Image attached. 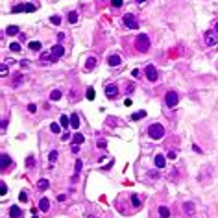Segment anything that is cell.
<instances>
[{
	"label": "cell",
	"instance_id": "cell-35",
	"mask_svg": "<svg viewBox=\"0 0 218 218\" xmlns=\"http://www.w3.org/2000/svg\"><path fill=\"white\" fill-rule=\"evenodd\" d=\"M19 200H20V201H28V192H24V190H22V192L19 194Z\"/></svg>",
	"mask_w": 218,
	"mask_h": 218
},
{
	"label": "cell",
	"instance_id": "cell-43",
	"mask_svg": "<svg viewBox=\"0 0 218 218\" xmlns=\"http://www.w3.org/2000/svg\"><path fill=\"white\" fill-rule=\"evenodd\" d=\"M6 128H8V120H2V131H6Z\"/></svg>",
	"mask_w": 218,
	"mask_h": 218
},
{
	"label": "cell",
	"instance_id": "cell-9",
	"mask_svg": "<svg viewBox=\"0 0 218 218\" xmlns=\"http://www.w3.org/2000/svg\"><path fill=\"white\" fill-rule=\"evenodd\" d=\"M205 43H207L209 46H215V44H216V43H218L216 35H215L213 32H207V33H205Z\"/></svg>",
	"mask_w": 218,
	"mask_h": 218
},
{
	"label": "cell",
	"instance_id": "cell-33",
	"mask_svg": "<svg viewBox=\"0 0 218 218\" xmlns=\"http://www.w3.org/2000/svg\"><path fill=\"white\" fill-rule=\"evenodd\" d=\"M22 81H24V78H22V76H17V78H15V81H13V87H19Z\"/></svg>",
	"mask_w": 218,
	"mask_h": 218
},
{
	"label": "cell",
	"instance_id": "cell-26",
	"mask_svg": "<svg viewBox=\"0 0 218 218\" xmlns=\"http://www.w3.org/2000/svg\"><path fill=\"white\" fill-rule=\"evenodd\" d=\"M85 96H87V100H94V89H93V87H89V89H87V93H85Z\"/></svg>",
	"mask_w": 218,
	"mask_h": 218
},
{
	"label": "cell",
	"instance_id": "cell-31",
	"mask_svg": "<svg viewBox=\"0 0 218 218\" xmlns=\"http://www.w3.org/2000/svg\"><path fill=\"white\" fill-rule=\"evenodd\" d=\"M81 166H83V163H81V159H76V176H78L79 172H81Z\"/></svg>",
	"mask_w": 218,
	"mask_h": 218
},
{
	"label": "cell",
	"instance_id": "cell-48",
	"mask_svg": "<svg viewBox=\"0 0 218 218\" xmlns=\"http://www.w3.org/2000/svg\"><path fill=\"white\" fill-rule=\"evenodd\" d=\"M135 2H139V4H140V2H144V0H135Z\"/></svg>",
	"mask_w": 218,
	"mask_h": 218
},
{
	"label": "cell",
	"instance_id": "cell-38",
	"mask_svg": "<svg viewBox=\"0 0 218 218\" xmlns=\"http://www.w3.org/2000/svg\"><path fill=\"white\" fill-rule=\"evenodd\" d=\"M111 6L113 8H120L122 6V0H111Z\"/></svg>",
	"mask_w": 218,
	"mask_h": 218
},
{
	"label": "cell",
	"instance_id": "cell-24",
	"mask_svg": "<svg viewBox=\"0 0 218 218\" xmlns=\"http://www.w3.org/2000/svg\"><path fill=\"white\" fill-rule=\"evenodd\" d=\"M68 22H72V24L78 22V13H76V11H70V13H68Z\"/></svg>",
	"mask_w": 218,
	"mask_h": 218
},
{
	"label": "cell",
	"instance_id": "cell-34",
	"mask_svg": "<svg viewBox=\"0 0 218 218\" xmlns=\"http://www.w3.org/2000/svg\"><path fill=\"white\" fill-rule=\"evenodd\" d=\"M48 159H50V161L54 163V161L58 159V152H56V150H52V152H50V155H48Z\"/></svg>",
	"mask_w": 218,
	"mask_h": 218
},
{
	"label": "cell",
	"instance_id": "cell-46",
	"mask_svg": "<svg viewBox=\"0 0 218 218\" xmlns=\"http://www.w3.org/2000/svg\"><path fill=\"white\" fill-rule=\"evenodd\" d=\"M87 218H96V216H93V215H89V216H87Z\"/></svg>",
	"mask_w": 218,
	"mask_h": 218
},
{
	"label": "cell",
	"instance_id": "cell-17",
	"mask_svg": "<svg viewBox=\"0 0 218 218\" xmlns=\"http://www.w3.org/2000/svg\"><path fill=\"white\" fill-rule=\"evenodd\" d=\"M48 187H50L48 179H39V183H37V189H39V190H46Z\"/></svg>",
	"mask_w": 218,
	"mask_h": 218
},
{
	"label": "cell",
	"instance_id": "cell-20",
	"mask_svg": "<svg viewBox=\"0 0 218 218\" xmlns=\"http://www.w3.org/2000/svg\"><path fill=\"white\" fill-rule=\"evenodd\" d=\"M68 122H70V120H68V117H67V115H61V119H59L61 128H67V129H68V126H70Z\"/></svg>",
	"mask_w": 218,
	"mask_h": 218
},
{
	"label": "cell",
	"instance_id": "cell-7",
	"mask_svg": "<svg viewBox=\"0 0 218 218\" xmlns=\"http://www.w3.org/2000/svg\"><path fill=\"white\" fill-rule=\"evenodd\" d=\"M144 72H146V78L150 79V81H157V70H155L154 65H146Z\"/></svg>",
	"mask_w": 218,
	"mask_h": 218
},
{
	"label": "cell",
	"instance_id": "cell-30",
	"mask_svg": "<svg viewBox=\"0 0 218 218\" xmlns=\"http://www.w3.org/2000/svg\"><path fill=\"white\" fill-rule=\"evenodd\" d=\"M183 209H185V211H189V215H192V211H194V205H192V203H185V205H183Z\"/></svg>",
	"mask_w": 218,
	"mask_h": 218
},
{
	"label": "cell",
	"instance_id": "cell-15",
	"mask_svg": "<svg viewBox=\"0 0 218 218\" xmlns=\"http://www.w3.org/2000/svg\"><path fill=\"white\" fill-rule=\"evenodd\" d=\"M154 163H155V166H157V168H165V157H163V155H155V157H154Z\"/></svg>",
	"mask_w": 218,
	"mask_h": 218
},
{
	"label": "cell",
	"instance_id": "cell-27",
	"mask_svg": "<svg viewBox=\"0 0 218 218\" xmlns=\"http://www.w3.org/2000/svg\"><path fill=\"white\" fill-rule=\"evenodd\" d=\"M9 50H11V52H20V44L19 43H11V44H9Z\"/></svg>",
	"mask_w": 218,
	"mask_h": 218
},
{
	"label": "cell",
	"instance_id": "cell-36",
	"mask_svg": "<svg viewBox=\"0 0 218 218\" xmlns=\"http://www.w3.org/2000/svg\"><path fill=\"white\" fill-rule=\"evenodd\" d=\"M6 192H8V187H6V183H0V194L4 196Z\"/></svg>",
	"mask_w": 218,
	"mask_h": 218
},
{
	"label": "cell",
	"instance_id": "cell-44",
	"mask_svg": "<svg viewBox=\"0 0 218 218\" xmlns=\"http://www.w3.org/2000/svg\"><path fill=\"white\" fill-rule=\"evenodd\" d=\"M168 159H176V152H168Z\"/></svg>",
	"mask_w": 218,
	"mask_h": 218
},
{
	"label": "cell",
	"instance_id": "cell-47",
	"mask_svg": "<svg viewBox=\"0 0 218 218\" xmlns=\"http://www.w3.org/2000/svg\"><path fill=\"white\" fill-rule=\"evenodd\" d=\"M216 33H218V20H216Z\"/></svg>",
	"mask_w": 218,
	"mask_h": 218
},
{
	"label": "cell",
	"instance_id": "cell-5",
	"mask_svg": "<svg viewBox=\"0 0 218 218\" xmlns=\"http://www.w3.org/2000/svg\"><path fill=\"white\" fill-rule=\"evenodd\" d=\"M165 102H166V105H168V107H174V105H178V102H179L178 93H174V91H168V93H166V96H165Z\"/></svg>",
	"mask_w": 218,
	"mask_h": 218
},
{
	"label": "cell",
	"instance_id": "cell-6",
	"mask_svg": "<svg viewBox=\"0 0 218 218\" xmlns=\"http://www.w3.org/2000/svg\"><path fill=\"white\" fill-rule=\"evenodd\" d=\"M50 54H52L50 61H58L59 58H63V54H65V48H63L61 44H56V46H52V48H50Z\"/></svg>",
	"mask_w": 218,
	"mask_h": 218
},
{
	"label": "cell",
	"instance_id": "cell-25",
	"mask_svg": "<svg viewBox=\"0 0 218 218\" xmlns=\"http://www.w3.org/2000/svg\"><path fill=\"white\" fill-rule=\"evenodd\" d=\"M59 98H61V91L56 89V91H52V93H50V100H59Z\"/></svg>",
	"mask_w": 218,
	"mask_h": 218
},
{
	"label": "cell",
	"instance_id": "cell-45",
	"mask_svg": "<svg viewBox=\"0 0 218 218\" xmlns=\"http://www.w3.org/2000/svg\"><path fill=\"white\" fill-rule=\"evenodd\" d=\"M0 72H2V74H6V72H8V65H2V70H0Z\"/></svg>",
	"mask_w": 218,
	"mask_h": 218
},
{
	"label": "cell",
	"instance_id": "cell-16",
	"mask_svg": "<svg viewBox=\"0 0 218 218\" xmlns=\"http://www.w3.org/2000/svg\"><path fill=\"white\" fill-rule=\"evenodd\" d=\"M6 33L8 35H17V33H20V30H19V26H8L6 28Z\"/></svg>",
	"mask_w": 218,
	"mask_h": 218
},
{
	"label": "cell",
	"instance_id": "cell-11",
	"mask_svg": "<svg viewBox=\"0 0 218 218\" xmlns=\"http://www.w3.org/2000/svg\"><path fill=\"white\" fill-rule=\"evenodd\" d=\"M107 63H109L111 67H119L120 63H122V59H120V56H119V54H113V56H109Z\"/></svg>",
	"mask_w": 218,
	"mask_h": 218
},
{
	"label": "cell",
	"instance_id": "cell-42",
	"mask_svg": "<svg viewBox=\"0 0 218 218\" xmlns=\"http://www.w3.org/2000/svg\"><path fill=\"white\" fill-rule=\"evenodd\" d=\"M133 87H135V85H133V83H129V85L126 87V91H128V93H131V91H133Z\"/></svg>",
	"mask_w": 218,
	"mask_h": 218
},
{
	"label": "cell",
	"instance_id": "cell-18",
	"mask_svg": "<svg viewBox=\"0 0 218 218\" xmlns=\"http://www.w3.org/2000/svg\"><path fill=\"white\" fill-rule=\"evenodd\" d=\"M94 65H96V59H94V58H89V59L85 61V68H87V70H93Z\"/></svg>",
	"mask_w": 218,
	"mask_h": 218
},
{
	"label": "cell",
	"instance_id": "cell-1",
	"mask_svg": "<svg viewBox=\"0 0 218 218\" xmlns=\"http://www.w3.org/2000/svg\"><path fill=\"white\" fill-rule=\"evenodd\" d=\"M148 135H150L152 139H163V137H165V128H163V124H150Z\"/></svg>",
	"mask_w": 218,
	"mask_h": 218
},
{
	"label": "cell",
	"instance_id": "cell-3",
	"mask_svg": "<svg viewBox=\"0 0 218 218\" xmlns=\"http://www.w3.org/2000/svg\"><path fill=\"white\" fill-rule=\"evenodd\" d=\"M122 20H124L126 28H129V30H137V28H139V22L135 19V15H131V13H126V15L122 17Z\"/></svg>",
	"mask_w": 218,
	"mask_h": 218
},
{
	"label": "cell",
	"instance_id": "cell-29",
	"mask_svg": "<svg viewBox=\"0 0 218 218\" xmlns=\"http://www.w3.org/2000/svg\"><path fill=\"white\" fill-rule=\"evenodd\" d=\"M131 203H133L135 207H140V198H139V196H135V194H133V196H131Z\"/></svg>",
	"mask_w": 218,
	"mask_h": 218
},
{
	"label": "cell",
	"instance_id": "cell-22",
	"mask_svg": "<svg viewBox=\"0 0 218 218\" xmlns=\"http://www.w3.org/2000/svg\"><path fill=\"white\" fill-rule=\"evenodd\" d=\"M28 48L30 50H41V43L39 41H32V43H28Z\"/></svg>",
	"mask_w": 218,
	"mask_h": 218
},
{
	"label": "cell",
	"instance_id": "cell-12",
	"mask_svg": "<svg viewBox=\"0 0 218 218\" xmlns=\"http://www.w3.org/2000/svg\"><path fill=\"white\" fill-rule=\"evenodd\" d=\"M39 209L43 211V213H46V211L50 209V201H48V198H41V201H39Z\"/></svg>",
	"mask_w": 218,
	"mask_h": 218
},
{
	"label": "cell",
	"instance_id": "cell-39",
	"mask_svg": "<svg viewBox=\"0 0 218 218\" xmlns=\"http://www.w3.org/2000/svg\"><path fill=\"white\" fill-rule=\"evenodd\" d=\"M28 111H30V113H35V111H37V105H35V104H30V105H28Z\"/></svg>",
	"mask_w": 218,
	"mask_h": 218
},
{
	"label": "cell",
	"instance_id": "cell-19",
	"mask_svg": "<svg viewBox=\"0 0 218 218\" xmlns=\"http://www.w3.org/2000/svg\"><path fill=\"white\" fill-rule=\"evenodd\" d=\"M168 216H170L168 207H159V218H168Z\"/></svg>",
	"mask_w": 218,
	"mask_h": 218
},
{
	"label": "cell",
	"instance_id": "cell-10",
	"mask_svg": "<svg viewBox=\"0 0 218 218\" xmlns=\"http://www.w3.org/2000/svg\"><path fill=\"white\" fill-rule=\"evenodd\" d=\"M9 163H11V159H9L8 154H2V155H0V168H2V170H6Z\"/></svg>",
	"mask_w": 218,
	"mask_h": 218
},
{
	"label": "cell",
	"instance_id": "cell-49",
	"mask_svg": "<svg viewBox=\"0 0 218 218\" xmlns=\"http://www.w3.org/2000/svg\"><path fill=\"white\" fill-rule=\"evenodd\" d=\"M33 218H37V216H33Z\"/></svg>",
	"mask_w": 218,
	"mask_h": 218
},
{
	"label": "cell",
	"instance_id": "cell-13",
	"mask_svg": "<svg viewBox=\"0 0 218 218\" xmlns=\"http://www.w3.org/2000/svg\"><path fill=\"white\" fill-rule=\"evenodd\" d=\"M70 128H74V129H78L79 128V117L76 115V113L70 115Z\"/></svg>",
	"mask_w": 218,
	"mask_h": 218
},
{
	"label": "cell",
	"instance_id": "cell-4",
	"mask_svg": "<svg viewBox=\"0 0 218 218\" xmlns=\"http://www.w3.org/2000/svg\"><path fill=\"white\" fill-rule=\"evenodd\" d=\"M37 8L33 6V4H17L13 9H11V13H20V11H28V13H33Z\"/></svg>",
	"mask_w": 218,
	"mask_h": 218
},
{
	"label": "cell",
	"instance_id": "cell-23",
	"mask_svg": "<svg viewBox=\"0 0 218 218\" xmlns=\"http://www.w3.org/2000/svg\"><path fill=\"white\" fill-rule=\"evenodd\" d=\"M144 117H146V111H137V113L131 115V120H139V119H144Z\"/></svg>",
	"mask_w": 218,
	"mask_h": 218
},
{
	"label": "cell",
	"instance_id": "cell-40",
	"mask_svg": "<svg viewBox=\"0 0 218 218\" xmlns=\"http://www.w3.org/2000/svg\"><path fill=\"white\" fill-rule=\"evenodd\" d=\"M96 144H98V148H105V146H107V142H105V140H104V139L96 140Z\"/></svg>",
	"mask_w": 218,
	"mask_h": 218
},
{
	"label": "cell",
	"instance_id": "cell-2",
	"mask_svg": "<svg viewBox=\"0 0 218 218\" xmlns=\"http://www.w3.org/2000/svg\"><path fill=\"white\" fill-rule=\"evenodd\" d=\"M135 46H137V50H140V52H148L150 50V39H148V35H144V33L137 35Z\"/></svg>",
	"mask_w": 218,
	"mask_h": 218
},
{
	"label": "cell",
	"instance_id": "cell-21",
	"mask_svg": "<svg viewBox=\"0 0 218 218\" xmlns=\"http://www.w3.org/2000/svg\"><path fill=\"white\" fill-rule=\"evenodd\" d=\"M83 140H85V137H83L81 133H76V135L72 137V144H78V146H79V144H81Z\"/></svg>",
	"mask_w": 218,
	"mask_h": 218
},
{
	"label": "cell",
	"instance_id": "cell-41",
	"mask_svg": "<svg viewBox=\"0 0 218 218\" xmlns=\"http://www.w3.org/2000/svg\"><path fill=\"white\" fill-rule=\"evenodd\" d=\"M72 152H74V154H78V152H79V146H78V144H72Z\"/></svg>",
	"mask_w": 218,
	"mask_h": 218
},
{
	"label": "cell",
	"instance_id": "cell-8",
	"mask_svg": "<svg viewBox=\"0 0 218 218\" xmlns=\"http://www.w3.org/2000/svg\"><path fill=\"white\" fill-rule=\"evenodd\" d=\"M105 96L109 100H115L119 96V87H117V85H107V87H105Z\"/></svg>",
	"mask_w": 218,
	"mask_h": 218
},
{
	"label": "cell",
	"instance_id": "cell-32",
	"mask_svg": "<svg viewBox=\"0 0 218 218\" xmlns=\"http://www.w3.org/2000/svg\"><path fill=\"white\" fill-rule=\"evenodd\" d=\"M50 129H52V133H59L61 126H59V124H52V126H50Z\"/></svg>",
	"mask_w": 218,
	"mask_h": 218
},
{
	"label": "cell",
	"instance_id": "cell-14",
	"mask_svg": "<svg viewBox=\"0 0 218 218\" xmlns=\"http://www.w3.org/2000/svg\"><path fill=\"white\" fill-rule=\"evenodd\" d=\"M20 215H22V213H20V209L17 205H11V207H9V216L11 218H19Z\"/></svg>",
	"mask_w": 218,
	"mask_h": 218
},
{
	"label": "cell",
	"instance_id": "cell-37",
	"mask_svg": "<svg viewBox=\"0 0 218 218\" xmlns=\"http://www.w3.org/2000/svg\"><path fill=\"white\" fill-rule=\"evenodd\" d=\"M33 163H35V159H33V155H30V157L26 159V165H28V166H33Z\"/></svg>",
	"mask_w": 218,
	"mask_h": 218
},
{
	"label": "cell",
	"instance_id": "cell-28",
	"mask_svg": "<svg viewBox=\"0 0 218 218\" xmlns=\"http://www.w3.org/2000/svg\"><path fill=\"white\" fill-rule=\"evenodd\" d=\"M50 22H52V24H56V26H59V24H61V17H59V15H54V17L50 19Z\"/></svg>",
	"mask_w": 218,
	"mask_h": 218
}]
</instances>
